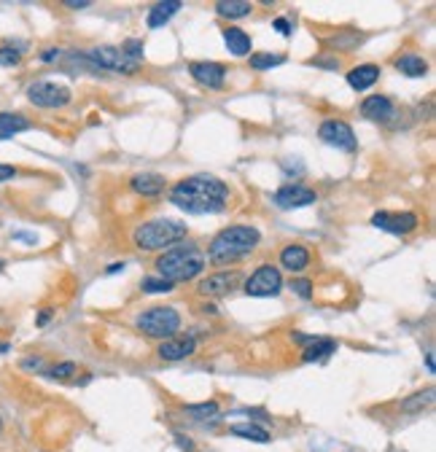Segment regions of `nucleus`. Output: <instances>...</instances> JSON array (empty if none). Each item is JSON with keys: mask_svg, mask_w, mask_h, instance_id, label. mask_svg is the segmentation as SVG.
Listing matches in <instances>:
<instances>
[{"mask_svg": "<svg viewBox=\"0 0 436 452\" xmlns=\"http://www.w3.org/2000/svg\"><path fill=\"white\" fill-rule=\"evenodd\" d=\"M170 202L191 215L224 213L226 202H229V186L224 181H218L216 175H191L170 188Z\"/></svg>", "mask_w": 436, "mask_h": 452, "instance_id": "obj_1", "label": "nucleus"}, {"mask_svg": "<svg viewBox=\"0 0 436 452\" xmlns=\"http://www.w3.org/2000/svg\"><path fill=\"white\" fill-rule=\"evenodd\" d=\"M259 229L256 226H246V224H234L221 229L216 237L210 239L207 245V259L213 264H232V261H240L251 253L256 251L259 245Z\"/></svg>", "mask_w": 436, "mask_h": 452, "instance_id": "obj_2", "label": "nucleus"}, {"mask_svg": "<svg viewBox=\"0 0 436 452\" xmlns=\"http://www.w3.org/2000/svg\"><path fill=\"white\" fill-rule=\"evenodd\" d=\"M205 269V253L194 245V242H183L170 251H164L156 259V272L159 278L170 280V283H186V280L197 278Z\"/></svg>", "mask_w": 436, "mask_h": 452, "instance_id": "obj_3", "label": "nucleus"}, {"mask_svg": "<svg viewBox=\"0 0 436 452\" xmlns=\"http://www.w3.org/2000/svg\"><path fill=\"white\" fill-rule=\"evenodd\" d=\"M186 224L176 218H154L149 224H140L135 229V245L140 251H159L167 245H176L186 237Z\"/></svg>", "mask_w": 436, "mask_h": 452, "instance_id": "obj_4", "label": "nucleus"}, {"mask_svg": "<svg viewBox=\"0 0 436 452\" xmlns=\"http://www.w3.org/2000/svg\"><path fill=\"white\" fill-rule=\"evenodd\" d=\"M137 329L154 339H170L180 329V315L176 307H151L146 312H140Z\"/></svg>", "mask_w": 436, "mask_h": 452, "instance_id": "obj_5", "label": "nucleus"}, {"mask_svg": "<svg viewBox=\"0 0 436 452\" xmlns=\"http://www.w3.org/2000/svg\"><path fill=\"white\" fill-rule=\"evenodd\" d=\"M86 67L92 70H113V73H135L137 62H132L119 46H97L92 52H81Z\"/></svg>", "mask_w": 436, "mask_h": 452, "instance_id": "obj_6", "label": "nucleus"}, {"mask_svg": "<svg viewBox=\"0 0 436 452\" xmlns=\"http://www.w3.org/2000/svg\"><path fill=\"white\" fill-rule=\"evenodd\" d=\"M28 100L35 108H65L73 100L68 86L54 81H35L28 86Z\"/></svg>", "mask_w": 436, "mask_h": 452, "instance_id": "obj_7", "label": "nucleus"}, {"mask_svg": "<svg viewBox=\"0 0 436 452\" xmlns=\"http://www.w3.org/2000/svg\"><path fill=\"white\" fill-rule=\"evenodd\" d=\"M283 288V275L280 269L272 264H261L246 283L248 296H256V299H267V296H277Z\"/></svg>", "mask_w": 436, "mask_h": 452, "instance_id": "obj_8", "label": "nucleus"}, {"mask_svg": "<svg viewBox=\"0 0 436 452\" xmlns=\"http://www.w3.org/2000/svg\"><path fill=\"white\" fill-rule=\"evenodd\" d=\"M318 137L331 148H340V151H355V135L350 130V124L342 119H326L318 127Z\"/></svg>", "mask_w": 436, "mask_h": 452, "instance_id": "obj_9", "label": "nucleus"}, {"mask_svg": "<svg viewBox=\"0 0 436 452\" xmlns=\"http://www.w3.org/2000/svg\"><path fill=\"white\" fill-rule=\"evenodd\" d=\"M275 205L283 208V210H297V208H307V205H315L318 194L313 188L302 186V183H286L275 191Z\"/></svg>", "mask_w": 436, "mask_h": 452, "instance_id": "obj_10", "label": "nucleus"}, {"mask_svg": "<svg viewBox=\"0 0 436 452\" xmlns=\"http://www.w3.org/2000/svg\"><path fill=\"white\" fill-rule=\"evenodd\" d=\"M418 224L420 221H418L415 213H388V210H380V213L372 215V226H377V229L388 232V235H396V237L415 232Z\"/></svg>", "mask_w": 436, "mask_h": 452, "instance_id": "obj_11", "label": "nucleus"}, {"mask_svg": "<svg viewBox=\"0 0 436 452\" xmlns=\"http://www.w3.org/2000/svg\"><path fill=\"white\" fill-rule=\"evenodd\" d=\"M191 76L197 84H202L207 89H221L226 81V67L218 62H191Z\"/></svg>", "mask_w": 436, "mask_h": 452, "instance_id": "obj_12", "label": "nucleus"}, {"mask_svg": "<svg viewBox=\"0 0 436 452\" xmlns=\"http://www.w3.org/2000/svg\"><path fill=\"white\" fill-rule=\"evenodd\" d=\"M396 113V106L385 94H372L361 103V116L369 121H391Z\"/></svg>", "mask_w": 436, "mask_h": 452, "instance_id": "obj_13", "label": "nucleus"}, {"mask_svg": "<svg viewBox=\"0 0 436 452\" xmlns=\"http://www.w3.org/2000/svg\"><path fill=\"white\" fill-rule=\"evenodd\" d=\"M194 350H197V339L194 337H170V339H164L162 345H159L156 356L164 361H183L189 358Z\"/></svg>", "mask_w": 436, "mask_h": 452, "instance_id": "obj_14", "label": "nucleus"}, {"mask_svg": "<svg viewBox=\"0 0 436 452\" xmlns=\"http://www.w3.org/2000/svg\"><path fill=\"white\" fill-rule=\"evenodd\" d=\"M237 280H240L237 272H216L210 278L200 280L197 291L202 293V296H226L237 286Z\"/></svg>", "mask_w": 436, "mask_h": 452, "instance_id": "obj_15", "label": "nucleus"}, {"mask_svg": "<svg viewBox=\"0 0 436 452\" xmlns=\"http://www.w3.org/2000/svg\"><path fill=\"white\" fill-rule=\"evenodd\" d=\"M380 76H382V70L377 65H358V67H350L345 79H348V84L353 86L355 92H364L369 86H374Z\"/></svg>", "mask_w": 436, "mask_h": 452, "instance_id": "obj_16", "label": "nucleus"}, {"mask_svg": "<svg viewBox=\"0 0 436 452\" xmlns=\"http://www.w3.org/2000/svg\"><path fill=\"white\" fill-rule=\"evenodd\" d=\"M180 9H183L180 0H164V3H156V6L149 11V16H146V25L154 27V30H156V27H164L178 11H180Z\"/></svg>", "mask_w": 436, "mask_h": 452, "instance_id": "obj_17", "label": "nucleus"}, {"mask_svg": "<svg viewBox=\"0 0 436 452\" xmlns=\"http://www.w3.org/2000/svg\"><path fill=\"white\" fill-rule=\"evenodd\" d=\"M280 264L288 272H302L304 266L310 264V251L304 245H286L280 251Z\"/></svg>", "mask_w": 436, "mask_h": 452, "instance_id": "obj_18", "label": "nucleus"}, {"mask_svg": "<svg viewBox=\"0 0 436 452\" xmlns=\"http://www.w3.org/2000/svg\"><path fill=\"white\" fill-rule=\"evenodd\" d=\"M130 183H132V188H135L137 194H143V197H159L164 191V178L156 173H140L135 175Z\"/></svg>", "mask_w": 436, "mask_h": 452, "instance_id": "obj_19", "label": "nucleus"}, {"mask_svg": "<svg viewBox=\"0 0 436 452\" xmlns=\"http://www.w3.org/2000/svg\"><path fill=\"white\" fill-rule=\"evenodd\" d=\"M224 43H226L229 54H234V57H246L251 52V35L246 30H240V27H226L224 30Z\"/></svg>", "mask_w": 436, "mask_h": 452, "instance_id": "obj_20", "label": "nucleus"}, {"mask_svg": "<svg viewBox=\"0 0 436 452\" xmlns=\"http://www.w3.org/2000/svg\"><path fill=\"white\" fill-rule=\"evenodd\" d=\"M30 121L22 113H0V140H8L19 132H28Z\"/></svg>", "mask_w": 436, "mask_h": 452, "instance_id": "obj_21", "label": "nucleus"}, {"mask_svg": "<svg viewBox=\"0 0 436 452\" xmlns=\"http://www.w3.org/2000/svg\"><path fill=\"white\" fill-rule=\"evenodd\" d=\"M337 350V342L334 339H326V337H315L313 342L307 345V350L302 353V358L307 361V363H313V361H321L326 358V356H331Z\"/></svg>", "mask_w": 436, "mask_h": 452, "instance_id": "obj_22", "label": "nucleus"}, {"mask_svg": "<svg viewBox=\"0 0 436 452\" xmlns=\"http://www.w3.org/2000/svg\"><path fill=\"white\" fill-rule=\"evenodd\" d=\"M396 67H398L404 76H409V79H420V76L428 73V62L423 60L420 54H404V57H398Z\"/></svg>", "mask_w": 436, "mask_h": 452, "instance_id": "obj_23", "label": "nucleus"}, {"mask_svg": "<svg viewBox=\"0 0 436 452\" xmlns=\"http://www.w3.org/2000/svg\"><path fill=\"white\" fill-rule=\"evenodd\" d=\"M216 11L221 16H229V19H240V16H248L253 11V6L246 0H221V3H216Z\"/></svg>", "mask_w": 436, "mask_h": 452, "instance_id": "obj_24", "label": "nucleus"}, {"mask_svg": "<svg viewBox=\"0 0 436 452\" xmlns=\"http://www.w3.org/2000/svg\"><path fill=\"white\" fill-rule=\"evenodd\" d=\"M234 436H243L248 441H259V444H267L270 441V434L261 426H253V423H237V426L229 428Z\"/></svg>", "mask_w": 436, "mask_h": 452, "instance_id": "obj_25", "label": "nucleus"}, {"mask_svg": "<svg viewBox=\"0 0 436 452\" xmlns=\"http://www.w3.org/2000/svg\"><path fill=\"white\" fill-rule=\"evenodd\" d=\"M431 401H434V388H425L420 393L409 396L407 401H401V409H404V412H420L423 407H428Z\"/></svg>", "mask_w": 436, "mask_h": 452, "instance_id": "obj_26", "label": "nucleus"}, {"mask_svg": "<svg viewBox=\"0 0 436 452\" xmlns=\"http://www.w3.org/2000/svg\"><path fill=\"white\" fill-rule=\"evenodd\" d=\"M286 62V54H270V52H261L251 57V67L253 70H270V67H277Z\"/></svg>", "mask_w": 436, "mask_h": 452, "instance_id": "obj_27", "label": "nucleus"}, {"mask_svg": "<svg viewBox=\"0 0 436 452\" xmlns=\"http://www.w3.org/2000/svg\"><path fill=\"white\" fill-rule=\"evenodd\" d=\"M186 414H191L194 420H213L218 414V404L216 401H205V404H189L186 409H183Z\"/></svg>", "mask_w": 436, "mask_h": 452, "instance_id": "obj_28", "label": "nucleus"}, {"mask_svg": "<svg viewBox=\"0 0 436 452\" xmlns=\"http://www.w3.org/2000/svg\"><path fill=\"white\" fill-rule=\"evenodd\" d=\"M76 372H79V366L73 361H62V363L52 366V369H43V374L52 377V380H70V377H76Z\"/></svg>", "mask_w": 436, "mask_h": 452, "instance_id": "obj_29", "label": "nucleus"}, {"mask_svg": "<svg viewBox=\"0 0 436 452\" xmlns=\"http://www.w3.org/2000/svg\"><path fill=\"white\" fill-rule=\"evenodd\" d=\"M173 286H176V283H170V280H164V278H143V291H149V293H167V291H173Z\"/></svg>", "mask_w": 436, "mask_h": 452, "instance_id": "obj_30", "label": "nucleus"}, {"mask_svg": "<svg viewBox=\"0 0 436 452\" xmlns=\"http://www.w3.org/2000/svg\"><path fill=\"white\" fill-rule=\"evenodd\" d=\"M22 62V52L16 46H0V65L3 67H14Z\"/></svg>", "mask_w": 436, "mask_h": 452, "instance_id": "obj_31", "label": "nucleus"}, {"mask_svg": "<svg viewBox=\"0 0 436 452\" xmlns=\"http://www.w3.org/2000/svg\"><path fill=\"white\" fill-rule=\"evenodd\" d=\"M122 52L132 60V62H143V40H137V38H130V40H124V46H122Z\"/></svg>", "mask_w": 436, "mask_h": 452, "instance_id": "obj_32", "label": "nucleus"}, {"mask_svg": "<svg viewBox=\"0 0 436 452\" xmlns=\"http://www.w3.org/2000/svg\"><path fill=\"white\" fill-rule=\"evenodd\" d=\"M291 291L297 293V296H302V299H310V296H313V283L304 278L291 280Z\"/></svg>", "mask_w": 436, "mask_h": 452, "instance_id": "obj_33", "label": "nucleus"}, {"mask_svg": "<svg viewBox=\"0 0 436 452\" xmlns=\"http://www.w3.org/2000/svg\"><path fill=\"white\" fill-rule=\"evenodd\" d=\"M275 30H277L280 35H291V33H294L291 22H288V19H283V16H277V19H275Z\"/></svg>", "mask_w": 436, "mask_h": 452, "instance_id": "obj_34", "label": "nucleus"}, {"mask_svg": "<svg viewBox=\"0 0 436 452\" xmlns=\"http://www.w3.org/2000/svg\"><path fill=\"white\" fill-rule=\"evenodd\" d=\"M14 175H16V170L11 164H0V183H3V181H11Z\"/></svg>", "mask_w": 436, "mask_h": 452, "instance_id": "obj_35", "label": "nucleus"}, {"mask_svg": "<svg viewBox=\"0 0 436 452\" xmlns=\"http://www.w3.org/2000/svg\"><path fill=\"white\" fill-rule=\"evenodd\" d=\"M59 49H43L41 54V62H54V60H59Z\"/></svg>", "mask_w": 436, "mask_h": 452, "instance_id": "obj_36", "label": "nucleus"}, {"mask_svg": "<svg viewBox=\"0 0 436 452\" xmlns=\"http://www.w3.org/2000/svg\"><path fill=\"white\" fill-rule=\"evenodd\" d=\"M22 369H43V358H25L22 361Z\"/></svg>", "mask_w": 436, "mask_h": 452, "instance_id": "obj_37", "label": "nucleus"}, {"mask_svg": "<svg viewBox=\"0 0 436 452\" xmlns=\"http://www.w3.org/2000/svg\"><path fill=\"white\" fill-rule=\"evenodd\" d=\"M52 315H54V310H52V307H46V310H41V315H38L35 323H38V326H46V323L52 320Z\"/></svg>", "mask_w": 436, "mask_h": 452, "instance_id": "obj_38", "label": "nucleus"}, {"mask_svg": "<svg viewBox=\"0 0 436 452\" xmlns=\"http://www.w3.org/2000/svg\"><path fill=\"white\" fill-rule=\"evenodd\" d=\"M313 65H318V67H331V70H337V67H340V60H313Z\"/></svg>", "mask_w": 436, "mask_h": 452, "instance_id": "obj_39", "label": "nucleus"}, {"mask_svg": "<svg viewBox=\"0 0 436 452\" xmlns=\"http://www.w3.org/2000/svg\"><path fill=\"white\" fill-rule=\"evenodd\" d=\"M65 6H68V9H89L92 3H89V0H68Z\"/></svg>", "mask_w": 436, "mask_h": 452, "instance_id": "obj_40", "label": "nucleus"}, {"mask_svg": "<svg viewBox=\"0 0 436 452\" xmlns=\"http://www.w3.org/2000/svg\"><path fill=\"white\" fill-rule=\"evenodd\" d=\"M425 366H428V372H434V353L425 356Z\"/></svg>", "mask_w": 436, "mask_h": 452, "instance_id": "obj_41", "label": "nucleus"}, {"mask_svg": "<svg viewBox=\"0 0 436 452\" xmlns=\"http://www.w3.org/2000/svg\"><path fill=\"white\" fill-rule=\"evenodd\" d=\"M122 269H124V261H122V264H110L108 266V275H113V272H122Z\"/></svg>", "mask_w": 436, "mask_h": 452, "instance_id": "obj_42", "label": "nucleus"}, {"mask_svg": "<svg viewBox=\"0 0 436 452\" xmlns=\"http://www.w3.org/2000/svg\"><path fill=\"white\" fill-rule=\"evenodd\" d=\"M0 431H3V420H0Z\"/></svg>", "mask_w": 436, "mask_h": 452, "instance_id": "obj_43", "label": "nucleus"}, {"mask_svg": "<svg viewBox=\"0 0 436 452\" xmlns=\"http://www.w3.org/2000/svg\"><path fill=\"white\" fill-rule=\"evenodd\" d=\"M0 266H3V261H0Z\"/></svg>", "mask_w": 436, "mask_h": 452, "instance_id": "obj_44", "label": "nucleus"}]
</instances>
